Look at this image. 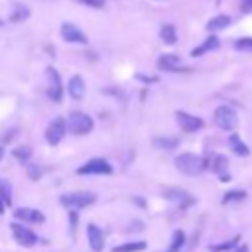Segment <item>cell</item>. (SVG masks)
Here are the masks:
<instances>
[{
	"instance_id": "cell-1",
	"label": "cell",
	"mask_w": 252,
	"mask_h": 252,
	"mask_svg": "<svg viewBox=\"0 0 252 252\" xmlns=\"http://www.w3.org/2000/svg\"><path fill=\"white\" fill-rule=\"evenodd\" d=\"M175 167L185 175H199L205 171L207 161H205V158H201L193 152H183L175 158Z\"/></svg>"
},
{
	"instance_id": "cell-2",
	"label": "cell",
	"mask_w": 252,
	"mask_h": 252,
	"mask_svg": "<svg viewBox=\"0 0 252 252\" xmlns=\"http://www.w3.org/2000/svg\"><path fill=\"white\" fill-rule=\"evenodd\" d=\"M93 128H94V120H93L87 112L75 110V112H71L69 118H67V130H69L73 136H85V134H89Z\"/></svg>"
},
{
	"instance_id": "cell-3",
	"label": "cell",
	"mask_w": 252,
	"mask_h": 252,
	"mask_svg": "<svg viewBox=\"0 0 252 252\" xmlns=\"http://www.w3.org/2000/svg\"><path fill=\"white\" fill-rule=\"evenodd\" d=\"M96 201V195L91 191H73V193H63L59 197V203L67 209H85Z\"/></svg>"
},
{
	"instance_id": "cell-4",
	"label": "cell",
	"mask_w": 252,
	"mask_h": 252,
	"mask_svg": "<svg viewBox=\"0 0 252 252\" xmlns=\"http://www.w3.org/2000/svg\"><path fill=\"white\" fill-rule=\"evenodd\" d=\"M215 124L220 128V130H234L236 124H238V114L232 106L228 104H222L215 110Z\"/></svg>"
},
{
	"instance_id": "cell-5",
	"label": "cell",
	"mask_w": 252,
	"mask_h": 252,
	"mask_svg": "<svg viewBox=\"0 0 252 252\" xmlns=\"http://www.w3.org/2000/svg\"><path fill=\"white\" fill-rule=\"evenodd\" d=\"M45 77H47V98L53 100V102H61L63 100V83H61V77H59L57 69L47 67Z\"/></svg>"
},
{
	"instance_id": "cell-6",
	"label": "cell",
	"mask_w": 252,
	"mask_h": 252,
	"mask_svg": "<svg viewBox=\"0 0 252 252\" xmlns=\"http://www.w3.org/2000/svg\"><path fill=\"white\" fill-rule=\"evenodd\" d=\"M79 175H112V165L102 158H93L77 169Z\"/></svg>"
},
{
	"instance_id": "cell-7",
	"label": "cell",
	"mask_w": 252,
	"mask_h": 252,
	"mask_svg": "<svg viewBox=\"0 0 252 252\" xmlns=\"http://www.w3.org/2000/svg\"><path fill=\"white\" fill-rule=\"evenodd\" d=\"M65 132H67V122H65L61 116L53 118V120L47 124V128H45V140H47V144H51V146L59 144V142L63 140Z\"/></svg>"
},
{
	"instance_id": "cell-8",
	"label": "cell",
	"mask_w": 252,
	"mask_h": 252,
	"mask_svg": "<svg viewBox=\"0 0 252 252\" xmlns=\"http://www.w3.org/2000/svg\"><path fill=\"white\" fill-rule=\"evenodd\" d=\"M12 228V234H14V240L20 244V246H33L37 242V234L33 230H30L28 226H24L22 222H12L10 224Z\"/></svg>"
},
{
	"instance_id": "cell-9",
	"label": "cell",
	"mask_w": 252,
	"mask_h": 252,
	"mask_svg": "<svg viewBox=\"0 0 252 252\" xmlns=\"http://www.w3.org/2000/svg\"><path fill=\"white\" fill-rule=\"evenodd\" d=\"M175 120H177L179 128H181L183 132H189V134H191V132H199V130L205 126L203 118L193 116V114L183 112V110H177V112H175Z\"/></svg>"
},
{
	"instance_id": "cell-10",
	"label": "cell",
	"mask_w": 252,
	"mask_h": 252,
	"mask_svg": "<svg viewBox=\"0 0 252 252\" xmlns=\"http://www.w3.org/2000/svg\"><path fill=\"white\" fill-rule=\"evenodd\" d=\"M163 197H165L167 201H173V203L179 205V207H189V205L195 203V197L189 195L185 189H179V187H171V189L163 191Z\"/></svg>"
},
{
	"instance_id": "cell-11",
	"label": "cell",
	"mask_w": 252,
	"mask_h": 252,
	"mask_svg": "<svg viewBox=\"0 0 252 252\" xmlns=\"http://www.w3.org/2000/svg\"><path fill=\"white\" fill-rule=\"evenodd\" d=\"M158 69L159 71H167V73H179V71H187L185 67H181V59L175 53H165L158 59Z\"/></svg>"
},
{
	"instance_id": "cell-12",
	"label": "cell",
	"mask_w": 252,
	"mask_h": 252,
	"mask_svg": "<svg viewBox=\"0 0 252 252\" xmlns=\"http://www.w3.org/2000/svg\"><path fill=\"white\" fill-rule=\"evenodd\" d=\"M61 37L65 39V41H69V43H87L89 39H87V35L75 26V24H69V22H65L63 26H61Z\"/></svg>"
},
{
	"instance_id": "cell-13",
	"label": "cell",
	"mask_w": 252,
	"mask_h": 252,
	"mask_svg": "<svg viewBox=\"0 0 252 252\" xmlns=\"http://www.w3.org/2000/svg\"><path fill=\"white\" fill-rule=\"evenodd\" d=\"M14 217L18 220H24V222H32V224H41L45 222V215L37 209H30V207H24V209H16L14 211Z\"/></svg>"
},
{
	"instance_id": "cell-14",
	"label": "cell",
	"mask_w": 252,
	"mask_h": 252,
	"mask_svg": "<svg viewBox=\"0 0 252 252\" xmlns=\"http://www.w3.org/2000/svg\"><path fill=\"white\" fill-rule=\"evenodd\" d=\"M87 240H89V246L93 252H100L104 248V236H102V230L96 226V224H87Z\"/></svg>"
},
{
	"instance_id": "cell-15",
	"label": "cell",
	"mask_w": 252,
	"mask_h": 252,
	"mask_svg": "<svg viewBox=\"0 0 252 252\" xmlns=\"http://www.w3.org/2000/svg\"><path fill=\"white\" fill-rule=\"evenodd\" d=\"M67 93L73 100H81L85 96V81L81 75H73L67 83Z\"/></svg>"
},
{
	"instance_id": "cell-16",
	"label": "cell",
	"mask_w": 252,
	"mask_h": 252,
	"mask_svg": "<svg viewBox=\"0 0 252 252\" xmlns=\"http://www.w3.org/2000/svg\"><path fill=\"white\" fill-rule=\"evenodd\" d=\"M219 45H220V41H219V37L213 33V35H209L201 45L193 47V49H191V55H193V57H201V55H205V53H209V51L219 49Z\"/></svg>"
},
{
	"instance_id": "cell-17",
	"label": "cell",
	"mask_w": 252,
	"mask_h": 252,
	"mask_svg": "<svg viewBox=\"0 0 252 252\" xmlns=\"http://www.w3.org/2000/svg\"><path fill=\"white\" fill-rule=\"evenodd\" d=\"M207 167L213 171V173H224L226 169H228V158L226 156H222V154H215V156H211V159L207 161Z\"/></svg>"
},
{
	"instance_id": "cell-18",
	"label": "cell",
	"mask_w": 252,
	"mask_h": 252,
	"mask_svg": "<svg viewBox=\"0 0 252 252\" xmlns=\"http://www.w3.org/2000/svg\"><path fill=\"white\" fill-rule=\"evenodd\" d=\"M228 148L236 154V156H240V158H246V156H250V150H248V146L240 140V136L238 134H230L228 136Z\"/></svg>"
},
{
	"instance_id": "cell-19",
	"label": "cell",
	"mask_w": 252,
	"mask_h": 252,
	"mask_svg": "<svg viewBox=\"0 0 252 252\" xmlns=\"http://www.w3.org/2000/svg\"><path fill=\"white\" fill-rule=\"evenodd\" d=\"M228 26H230V16H226V14H219V16H215V18H211V20L207 22V30H209L211 33L220 32V30H224V28H228Z\"/></svg>"
},
{
	"instance_id": "cell-20",
	"label": "cell",
	"mask_w": 252,
	"mask_h": 252,
	"mask_svg": "<svg viewBox=\"0 0 252 252\" xmlns=\"http://www.w3.org/2000/svg\"><path fill=\"white\" fill-rule=\"evenodd\" d=\"M159 37H161L163 43L173 45L177 41V30H175V26L173 24H163L161 30H159Z\"/></svg>"
},
{
	"instance_id": "cell-21",
	"label": "cell",
	"mask_w": 252,
	"mask_h": 252,
	"mask_svg": "<svg viewBox=\"0 0 252 252\" xmlns=\"http://www.w3.org/2000/svg\"><path fill=\"white\" fill-rule=\"evenodd\" d=\"M146 240H134V242H124L112 248V252H142L146 250Z\"/></svg>"
},
{
	"instance_id": "cell-22",
	"label": "cell",
	"mask_w": 252,
	"mask_h": 252,
	"mask_svg": "<svg viewBox=\"0 0 252 252\" xmlns=\"http://www.w3.org/2000/svg\"><path fill=\"white\" fill-rule=\"evenodd\" d=\"M238 242H240V234H234L230 240H222V242H219V244H211V246H209V252H228V250H232Z\"/></svg>"
},
{
	"instance_id": "cell-23",
	"label": "cell",
	"mask_w": 252,
	"mask_h": 252,
	"mask_svg": "<svg viewBox=\"0 0 252 252\" xmlns=\"http://www.w3.org/2000/svg\"><path fill=\"white\" fill-rule=\"evenodd\" d=\"M183 244H185V232L183 230H175L173 238H171V244H169V248L165 252H181Z\"/></svg>"
},
{
	"instance_id": "cell-24",
	"label": "cell",
	"mask_w": 252,
	"mask_h": 252,
	"mask_svg": "<svg viewBox=\"0 0 252 252\" xmlns=\"http://www.w3.org/2000/svg\"><path fill=\"white\" fill-rule=\"evenodd\" d=\"M242 199H246V191L244 189H232V191L222 195V205H228V203H234V201H242Z\"/></svg>"
},
{
	"instance_id": "cell-25",
	"label": "cell",
	"mask_w": 252,
	"mask_h": 252,
	"mask_svg": "<svg viewBox=\"0 0 252 252\" xmlns=\"http://www.w3.org/2000/svg\"><path fill=\"white\" fill-rule=\"evenodd\" d=\"M177 144H179V140L177 138H154V146L156 148H161V150H173V148H177Z\"/></svg>"
},
{
	"instance_id": "cell-26",
	"label": "cell",
	"mask_w": 252,
	"mask_h": 252,
	"mask_svg": "<svg viewBox=\"0 0 252 252\" xmlns=\"http://www.w3.org/2000/svg\"><path fill=\"white\" fill-rule=\"evenodd\" d=\"M12 156L18 159V161H28L30 158H32V148L30 146H18V148H14L12 150Z\"/></svg>"
},
{
	"instance_id": "cell-27",
	"label": "cell",
	"mask_w": 252,
	"mask_h": 252,
	"mask_svg": "<svg viewBox=\"0 0 252 252\" xmlns=\"http://www.w3.org/2000/svg\"><path fill=\"white\" fill-rule=\"evenodd\" d=\"M0 199H2L6 205L12 203V191H10V183H8L6 179H0Z\"/></svg>"
},
{
	"instance_id": "cell-28",
	"label": "cell",
	"mask_w": 252,
	"mask_h": 252,
	"mask_svg": "<svg viewBox=\"0 0 252 252\" xmlns=\"http://www.w3.org/2000/svg\"><path fill=\"white\" fill-rule=\"evenodd\" d=\"M234 49L236 51H246L252 53V37H240L234 41Z\"/></svg>"
},
{
	"instance_id": "cell-29",
	"label": "cell",
	"mask_w": 252,
	"mask_h": 252,
	"mask_svg": "<svg viewBox=\"0 0 252 252\" xmlns=\"http://www.w3.org/2000/svg\"><path fill=\"white\" fill-rule=\"evenodd\" d=\"M28 16H30V12H28L26 6H16V12L10 16V20L12 22H20V20H26Z\"/></svg>"
},
{
	"instance_id": "cell-30",
	"label": "cell",
	"mask_w": 252,
	"mask_h": 252,
	"mask_svg": "<svg viewBox=\"0 0 252 252\" xmlns=\"http://www.w3.org/2000/svg\"><path fill=\"white\" fill-rule=\"evenodd\" d=\"M28 177H30L32 181H37V179L41 177V169H39L37 165H28Z\"/></svg>"
},
{
	"instance_id": "cell-31",
	"label": "cell",
	"mask_w": 252,
	"mask_h": 252,
	"mask_svg": "<svg viewBox=\"0 0 252 252\" xmlns=\"http://www.w3.org/2000/svg\"><path fill=\"white\" fill-rule=\"evenodd\" d=\"M79 2L85 4V6H89V8H94V10H98V8L104 6V0H79Z\"/></svg>"
},
{
	"instance_id": "cell-32",
	"label": "cell",
	"mask_w": 252,
	"mask_h": 252,
	"mask_svg": "<svg viewBox=\"0 0 252 252\" xmlns=\"http://www.w3.org/2000/svg\"><path fill=\"white\" fill-rule=\"evenodd\" d=\"M69 226L75 232V228H77V209H69Z\"/></svg>"
},
{
	"instance_id": "cell-33",
	"label": "cell",
	"mask_w": 252,
	"mask_h": 252,
	"mask_svg": "<svg viewBox=\"0 0 252 252\" xmlns=\"http://www.w3.org/2000/svg\"><path fill=\"white\" fill-rule=\"evenodd\" d=\"M242 12H246V14L252 12V0H244L242 2Z\"/></svg>"
},
{
	"instance_id": "cell-34",
	"label": "cell",
	"mask_w": 252,
	"mask_h": 252,
	"mask_svg": "<svg viewBox=\"0 0 252 252\" xmlns=\"http://www.w3.org/2000/svg\"><path fill=\"white\" fill-rule=\"evenodd\" d=\"M132 201H134V203H138V207H140V209H146V199H142V197H134Z\"/></svg>"
},
{
	"instance_id": "cell-35",
	"label": "cell",
	"mask_w": 252,
	"mask_h": 252,
	"mask_svg": "<svg viewBox=\"0 0 252 252\" xmlns=\"http://www.w3.org/2000/svg\"><path fill=\"white\" fill-rule=\"evenodd\" d=\"M138 79H140V81H144V83H156V81H158L156 77H144V75H140Z\"/></svg>"
},
{
	"instance_id": "cell-36",
	"label": "cell",
	"mask_w": 252,
	"mask_h": 252,
	"mask_svg": "<svg viewBox=\"0 0 252 252\" xmlns=\"http://www.w3.org/2000/svg\"><path fill=\"white\" fill-rule=\"evenodd\" d=\"M228 252H248V246H246V244H244V246H238V248L234 246V248H232V250H228Z\"/></svg>"
},
{
	"instance_id": "cell-37",
	"label": "cell",
	"mask_w": 252,
	"mask_h": 252,
	"mask_svg": "<svg viewBox=\"0 0 252 252\" xmlns=\"http://www.w3.org/2000/svg\"><path fill=\"white\" fill-rule=\"evenodd\" d=\"M4 211H6V203H4V201H2V199H0V215H2V213H4Z\"/></svg>"
},
{
	"instance_id": "cell-38",
	"label": "cell",
	"mask_w": 252,
	"mask_h": 252,
	"mask_svg": "<svg viewBox=\"0 0 252 252\" xmlns=\"http://www.w3.org/2000/svg\"><path fill=\"white\" fill-rule=\"evenodd\" d=\"M2 158H4V148L0 146V159H2Z\"/></svg>"
}]
</instances>
